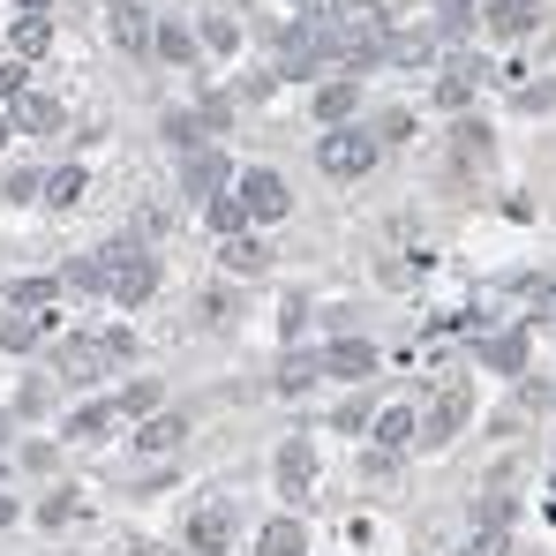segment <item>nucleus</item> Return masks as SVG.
Returning <instances> with one entry per match:
<instances>
[{
  "instance_id": "obj_1",
  "label": "nucleus",
  "mask_w": 556,
  "mask_h": 556,
  "mask_svg": "<svg viewBox=\"0 0 556 556\" xmlns=\"http://www.w3.org/2000/svg\"><path fill=\"white\" fill-rule=\"evenodd\" d=\"M466 414H473V391H466V383H444V391L429 399V414H421V444H452L466 429Z\"/></svg>"
},
{
  "instance_id": "obj_2",
  "label": "nucleus",
  "mask_w": 556,
  "mask_h": 556,
  "mask_svg": "<svg viewBox=\"0 0 556 556\" xmlns=\"http://www.w3.org/2000/svg\"><path fill=\"white\" fill-rule=\"evenodd\" d=\"M181 549L188 556H226V549H233V504H203V511L188 519Z\"/></svg>"
},
{
  "instance_id": "obj_3",
  "label": "nucleus",
  "mask_w": 556,
  "mask_h": 556,
  "mask_svg": "<svg viewBox=\"0 0 556 556\" xmlns=\"http://www.w3.org/2000/svg\"><path fill=\"white\" fill-rule=\"evenodd\" d=\"M308 489H316V444H308V437H286V444H278V496L301 504Z\"/></svg>"
},
{
  "instance_id": "obj_4",
  "label": "nucleus",
  "mask_w": 556,
  "mask_h": 556,
  "mask_svg": "<svg viewBox=\"0 0 556 556\" xmlns=\"http://www.w3.org/2000/svg\"><path fill=\"white\" fill-rule=\"evenodd\" d=\"M105 271H113V293H121V301H143V293L159 286V264H151L143 249H128V241L105 249Z\"/></svg>"
},
{
  "instance_id": "obj_5",
  "label": "nucleus",
  "mask_w": 556,
  "mask_h": 556,
  "mask_svg": "<svg viewBox=\"0 0 556 556\" xmlns=\"http://www.w3.org/2000/svg\"><path fill=\"white\" fill-rule=\"evenodd\" d=\"M256 556H308V527L301 519H264L256 527Z\"/></svg>"
},
{
  "instance_id": "obj_6",
  "label": "nucleus",
  "mask_w": 556,
  "mask_h": 556,
  "mask_svg": "<svg viewBox=\"0 0 556 556\" xmlns=\"http://www.w3.org/2000/svg\"><path fill=\"white\" fill-rule=\"evenodd\" d=\"M181 437H188V421L181 414H143V429H136V452H181Z\"/></svg>"
},
{
  "instance_id": "obj_7",
  "label": "nucleus",
  "mask_w": 556,
  "mask_h": 556,
  "mask_svg": "<svg viewBox=\"0 0 556 556\" xmlns=\"http://www.w3.org/2000/svg\"><path fill=\"white\" fill-rule=\"evenodd\" d=\"M241 203H249V218H278L293 195H286V181H278V174H249V181H241Z\"/></svg>"
},
{
  "instance_id": "obj_8",
  "label": "nucleus",
  "mask_w": 556,
  "mask_h": 556,
  "mask_svg": "<svg viewBox=\"0 0 556 556\" xmlns=\"http://www.w3.org/2000/svg\"><path fill=\"white\" fill-rule=\"evenodd\" d=\"M369 159H376V136H331V143H324V166H331V174H362Z\"/></svg>"
},
{
  "instance_id": "obj_9",
  "label": "nucleus",
  "mask_w": 556,
  "mask_h": 556,
  "mask_svg": "<svg viewBox=\"0 0 556 556\" xmlns=\"http://www.w3.org/2000/svg\"><path fill=\"white\" fill-rule=\"evenodd\" d=\"M113 414H121V399H91V406H76V414H68V437H76V444H98V437L113 429Z\"/></svg>"
},
{
  "instance_id": "obj_10",
  "label": "nucleus",
  "mask_w": 556,
  "mask_h": 556,
  "mask_svg": "<svg viewBox=\"0 0 556 556\" xmlns=\"http://www.w3.org/2000/svg\"><path fill=\"white\" fill-rule=\"evenodd\" d=\"M376 444H383V452H406V444H421V421H414L406 406H383V414H376Z\"/></svg>"
},
{
  "instance_id": "obj_11",
  "label": "nucleus",
  "mask_w": 556,
  "mask_h": 556,
  "mask_svg": "<svg viewBox=\"0 0 556 556\" xmlns=\"http://www.w3.org/2000/svg\"><path fill=\"white\" fill-rule=\"evenodd\" d=\"M324 369H331V376H369V369H376V346H362V339H339V346L324 354Z\"/></svg>"
},
{
  "instance_id": "obj_12",
  "label": "nucleus",
  "mask_w": 556,
  "mask_h": 556,
  "mask_svg": "<svg viewBox=\"0 0 556 556\" xmlns=\"http://www.w3.org/2000/svg\"><path fill=\"white\" fill-rule=\"evenodd\" d=\"M481 362H489L496 376H519V369H527V339H519V331H504V339H489V346H481Z\"/></svg>"
},
{
  "instance_id": "obj_13",
  "label": "nucleus",
  "mask_w": 556,
  "mask_h": 556,
  "mask_svg": "<svg viewBox=\"0 0 556 556\" xmlns=\"http://www.w3.org/2000/svg\"><path fill=\"white\" fill-rule=\"evenodd\" d=\"M511 519H519V496H504V489L489 481L481 504H473V527H511Z\"/></svg>"
},
{
  "instance_id": "obj_14",
  "label": "nucleus",
  "mask_w": 556,
  "mask_h": 556,
  "mask_svg": "<svg viewBox=\"0 0 556 556\" xmlns=\"http://www.w3.org/2000/svg\"><path fill=\"white\" fill-rule=\"evenodd\" d=\"M331 429H339V437H362V429H376V406L362 399V391H354V399H339V414H331Z\"/></svg>"
},
{
  "instance_id": "obj_15",
  "label": "nucleus",
  "mask_w": 556,
  "mask_h": 556,
  "mask_svg": "<svg viewBox=\"0 0 556 556\" xmlns=\"http://www.w3.org/2000/svg\"><path fill=\"white\" fill-rule=\"evenodd\" d=\"M121 414H159V376H136V383H121Z\"/></svg>"
},
{
  "instance_id": "obj_16",
  "label": "nucleus",
  "mask_w": 556,
  "mask_h": 556,
  "mask_svg": "<svg viewBox=\"0 0 556 556\" xmlns=\"http://www.w3.org/2000/svg\"><path fill=\"white\" fill-rule=\"evenodd\" d=\"M316 376H331V369H324V362H308V354H293V362L278 369V391H286V399H301V391H308Z\"/></svg>"
},
{
  "instance_id": "obj_17",
  "label": "nucleus",
  "mask_w": 556,
  "mask_h": 556,
  "mask_svg": "<svg viewBox=\"0 0 556 556\" xmlns=\"http://www.w3.org/2000/svg\"><path fill=\"white\" fill-rule=\"evenodd\" d=\"M68 519H76V489H53V496L38 504V527H53V534H61Z\"/></svg>"
},
{
  "instance_id": "obj_18",
  "label": "nucleus",
  "mask_w": 556,
  "mask_h": 556,
  "mask_svg": "<svg viewBox=\"0 0 556 556\" xmlns=\"http://www.w3.org/2000/svg\"><path fill=\"white\" fill-rule=\"evenodd\" d=\"M466 556H519V549H511V527H473Z\"/></svg>"
},
{
  "instance_id": "obj_19",
  "label": "nucleus",
  "mask_w": 556,
  "mask_h": 556,
  "mask_svg": "<svg viewBox=\"0 0 556 556\" xmlns=\"http://www.w3.org/2000/svg\"><path fill=\"white\" fill-rule=\"evenodd\" d=\"M15 121H23V128H53L61 113H53V98H15Z\"/></svg>"
},
{
  "instance_id": "obj_20",
  "label": "nucleus",
  "mask_w": 556,
  "mask_h": 556,
  "mask_svg": "<svg viewBox=\"0 0 556 556\" xmlns=\"http://www.w3.org/2000/svg\"><path fill=\"white\" fill-rule=\"evenodd\" d=\"M53 301V278H23L15 293H8V308H46Z\"/></svg>"
},
{
  "instance_id": "obj_21",
  "label": "nucleus",
  "mask_w": 556,
  "mask_h": 556,
  "mask_svg": "<svg viewBox=\"0 0 556 556\" xmlns=\"http://www.w3.org/2000/svg\"><path fill=\"white\" fill-rule=\"evenodd\" d=\"M0 346H15V354L38 346V316H8V324H0Z\"/></svg>"
},
{
  "instance_id": "obj_22",
  "label": "nucleus",
  "mask_w": 556,
  "mask_h": 556,
  "mask_svg": "<svg viewBox=\"0 0 556 556\" xmlns=\"http://www.w3.org/2000/svg\"><path fill=\"white\" fill-rule=\"evenodd\" d=\"M218 181H226V174H218V159H188V195H211Z\"/></svg>"
},
{
  "instance_id": "obj_23",
  "label": "nucleus",
  "mask_w": 556,
  "mask_h": 556,
  "mask_svg": "<svg viewBox=\"0 0 556 556\" xmlns=\"http://www.w3.org/2000/svg\"><path fill=\"white\" fill-rule=\"evenodd\" d=\"M226 264L233 271H264V241H226Z\"/></svg>"
},
{
  "instance_id": "obj_24",
  "label": "nucleus",
  "mask_w": 556,
  "mask_h": 556,
  "mask_svg": "<svg viewBox=\"0 0 556 556\" xmlns=\"http://www.w3.org/2000/svg\"><path fill=\"white\" fill-rule=\"evenodd\" d=\"M316 113H324V121H346V113H354V91H346V84H331V91L316 98Z\"/></svg>"
},
{
  "instance_id": "obj_25",
  "label": "nucleus",
  "mask_w": 556,
  "mask_h": 556,
  "mask_svg": "<svg viewBox=\"0 0 556 556\" xmlns=\"http://www.w3.org/2000/svg\"><path fill=\"white\" fill-rule=\"evenodd\" d=\"M46 406H53V391H46V383H23V399H15V414H46Z\"/></svg>"
},
{
  "instance_id": "obj_26",
  "label": "nucleus",
  "mask_w": 556,
  "mask_h": 556,
  "mask_svg": "<svg viewBox=\"0 0 556 556\" xmlns=\"http://www.w3.org/2000/svg\"><path fill=\"white\" fill-rule=\"evenodd\" d=\"M8 527H15V496H0V534H8Z\"/></svg>"
},
{
  "instance_id": "obj_27",
  "label": "nucleus",
  "mask_w": 556,
  "mask_h": 556,
  "mask_svg": "<svg viewBox=\"0 0 556 556\" xmlns=\"http://www.w3.org/2000/svg\"><path fill=\"white\" fill-rule=\"evenodd\" d=\"M8 437H15V414H0V444H8Z\"/></svg>"
},
{
  "instance_id": "obj_28",
  "label": "nucleus",
  "mask_w": 556,
  "mask_h": 556,
  "mask_svg": "<svg viewBox=\"0 0 556 556\" xmlns=\"http://www.w3.org/2000/svg\"><path fill=\"white\" fill-rule=\"evenodd\" d=\"M0 481H8V459H0Z\"/></svg>"
}]
</instances>
